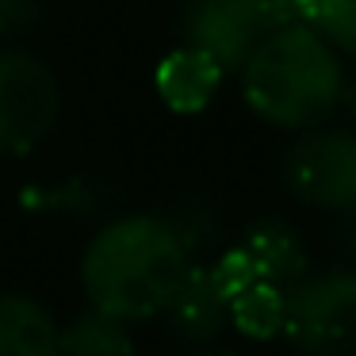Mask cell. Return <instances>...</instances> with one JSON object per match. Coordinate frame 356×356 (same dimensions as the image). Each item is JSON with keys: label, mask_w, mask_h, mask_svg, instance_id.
<instances>
[{"label": "cell", "mask_w": 356, "mask_h": 356, "mask_svg": "<svg viewBox=\"0 0 356 356\" xmlns=\"http://www.w3.org/2000/svg\"><path fill=\"white\" fill-rule=\"evenodd\" d=\"M188 264L192 257L161 218L134 215L104 226L88 241L81 261V284H85L88 307L138 322V318L161 314Z\"/></svg>", "instance_id": "obj_1"}, {"label": "cell", "mask_w": 356, "mask_h": 356, "mask_svg": "<svg viewBox=\"0 0 356 356\" xmlns=\"http://www.w3.org/2000/svg\"><path fill=\"white\" fill-rule=\"evenodd\" d=\"M245 100L276 127H310L341 100V65L330 42L307 24L276 27L241 65Z\"/></svg>", "instance_id": "obj_2"}, {"label": "cell", "mask_w": 356, "mask_h": 356, "mask_svg": "<svg viewBox=\"0 0 356 356\" xmlns=\"http://www.w3.org/2000/svg\"><path fill=\"white\" fill-rule=\"evenodd\" d=\"M307 356H356V272L302 276L284 291V325Z\"/></svg>", "instance_id": "obj_3"}, {"label": "cell", "mask_w": 356, "mask_h": 356, "mask_svg": "<svg viewBox=\"0 0 356 356\" xmlns=\"http://www.w3.org/2000/svg\"><path fill=\"white\" fill-rule=\"evenodd\" d=\"M62 92L47 62L24 50H0V157L31 154L58 123Z\"/></svg>", "instance_id": "obj_4"}, {"label": "cell", "mask_w": 356, "mask_h": 356, "mask_svg": "<svg viewBox=\"0 0 356 356\" xmlns=\"http://www.w3.org/2000/svg\"><path fill=\"white\" fill-rule=\"evenodd\" d=\"M284 184L310 207H356V134L322 131L299 138L284 154Z\"/></svg>", "instance_id": "obj_5"}, {"label": "cell", "mask_w": 356, "mask_h": 356, "mask_svg": "<svg viewBox=\"0 0 356 356\" xmlns=\"http://www.w3.org/2000/svg\"><path fill=\"white\" fill-rule=\"evenodd\" d=\"M261 19H257L249 0H188L184 8V39L188 47L203 50L226 70H241L261 39Z\"/></svg>", "instance_id": "obj_6"}, {"label": "cell", "mask_w": 356, "mask_h": 356, "mask_svg": "<svg viewBox=\"0 0 356 356\" xmlns=\"http://www.w3.org/2000/svg\"><path fill=\"white\" fill-rule=\"evenodd\" d=\"M161 310L169 318V330L180 341L207 345L230 322V295L222 291V284L207 264H188V272L180 276V284L172 287L169 302Z\"/></svg>", "instance_id": "obj_7"}, {"label": "cell", "mask_w": 356, "mask_h": 356, "mask_svg": "<svg viewBox=\"0 0 356 356\" xmlns=\"http://www.w3.org/2000/svg\"><path fill=\"white\" fill-rule=\"evenodd\" d=\"M241 261H245L249 276L261 284H276V287H291L295 280L307 276V249H302L299 234L287 222L264 218L245 234V241L238 245Z\"/></svg>", "instance_id": "obj_8"}, {"label": "cell", "mask_w": 356, "mask_h": 356, "mask_svg": "<svg viewBox=\"0 0 356 356\" xmlns=\"http://www.w3.org/2000/svg\"><path fill=\"white\" fill-rule=\"evenodd\" d=\"M222 85V65L195 47H180L157 65V92L180 115H195Z\"/></svg>", "instance_id": "obj_9"}, {"label": "cell", "mask_w": 356, "mask_h": 356, "mask_svg": "<svg viewBox=\"0 0 356 356\" xmlns=\"http://www.w3.org/2000/svg\"><path fill=\"white\" fill-rule=\"evenodd\" d=\"M0 356H62L50 310L24 295H0Z\"/></svg>", "instance_id": "obj_10"}, {"label": "cell", "mask_w": 356, "mask_h": 356, "mask_svg": "<svg viewBox=\"0 0 356 356\" xmlns=\"http://www.w3.org/2000/svg\"><path fill=\"white\" fill-rule=\"evenodd\" d=\"M62 356H134V341L127 318H115L100 307H88L58 325Z\"/></svg>", "instance_id": "obj_11"}, {"label": "cell", "mask_w": 356, "mask_h": 356, "mask_svg": "<svg viewBox=\"0 0 356 356\" xmlns=\"http://www.w3.org/2000/svg\"><path fill=\"white\" fill-rule=\"evenodd\" d=\"M230 322L238 325L245 337L268 341L284 325V287L276 284H249L238 295H230Z\"/></svg>", "instance_id": "obj_12"}, {"label": "cell", "mask_w": 356, "mask_h": 356, "mask_svg": "<svg viewBox=\"0 0 356 356\" xmlns=\"http://www.w3.org/2000/svg\"><path fill=\"white\" fill-rule=\"evenodd\" d=\"M157 218L172 230V238L184 245L188 257L203 253V249L215 245V238H218V211H215V203L203 200V195H180V200H172Z\"/></svg>", "instance_id": "obj_13"}, {"label": "cell", "mask_w": 356, "mask_h": 356, "mask_svg": "<svg viewBox=\"0 0 356 356\" xmlns=\"http://www.w3.org/2000/svg\"><path fill=\"white\" fill-rule=\"evenodd\" d=\"M299 19L341 50L356 42V0H299Z\"/></svg>", "instance_id": "obj_14"}, {"label": "cell", "mask_w": 356, "mask_h": 356, "mask_svg": "<svg viewBox=\"0 0 356 356\" xmlns=\"http://www.w3.org/2000/svg\"><path fill=\"white\" fill-rule=\"evenodd\" d=\"M47 12V0H0V35H19L35 27Z\"/></svg>", "instance_id": "obj_15"}, {"label": "cell", "mask_w": 356, "mask_h": 356, "mask_svg": "<svg viewBox=\"0 0 356 356\" xmlns=\"http://www.w3.org/2000/svg\"><path fill=\"white\" fill-rule=\"evenodd\" d=\"M264 31H276L299 19V0H249Z\"/></svg>", "instance_id": "obj_16"}, {"label": "cell", "mask_w": 356, "mask_h": 356, "mask_svg": "<svg viewBox=\"0 0 356 356\" xmlns=\"http://www.w3.org/2000/svg\"><path fill=\"white\" fill-rule=\"evenodd\" d=\"M333 245H337V253L356 268V207H348L345 218L333 226Z\"/></svg>", "instance_id": "obj_17"}, {"label": "cell", "mask_w": 356, "mask_h": 356, "mask_svg": "<svg viewBox=\"0 0 356 356\" xmlns=\"http://www.w3.org/2000/svg\"><path fill=\"white\" fill-rule=\"evenodd\" d=\"M348 108H353V115H356V88L348 92Z\"/></svg>", "instance_id": "obj_18"}, {"label": "cell", "mask_w": 356, "mask_h": 356, "mask_svg": "<svg viewBox=\"0 0 356 356\" xmlns=\"http://www.w3.org/2000/svg\"><path fill=\"white\" fill-rule=\"evenodd\" d=\"M211 356H238V353H211Z\"/></svg>", "instance_id": "obj_19"}, {"label": "cell", "mask_w": 356, "mask_h": 356, "mask_svg": "<svg viewBox=\"0 0 356 356\" xmlns=\"http://www.w3.org/2000/svg\"><path fill=\"white\" fill-rule=\"evenodd\" d=\"M348 54H356V42H353V47H348Z\"/></svg>", "instance_id": "obj_20"}]
</instances>
